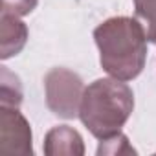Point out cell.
<instances>
[{"instance_id":"obj_10","label":"cell","mask_w":156,"mask_h":156,"mask_svg":"<svg viewBox=\"0 0 156 156\" xmlns=\"http://www.w3.org/2000/svg\"><path fill=\"white\" fill-rule=\"evenodd\" d=\"M39 4V0H2V13L26 17L30 15Z\"/></svg>"},{"instance_id":"obj_1","label":"cell","mask_w":156,"mask_h":156,"mask_svg":"<svg viewBox=\"0 0 156 156\" xmlns=\"http://www.w3.org/2000/svg\"><path fill=\"white\" fill-rule=\"evenodd\" d=\"M101 68L116 79L132 81L147 59L145 26L132 17H110L94 30Z\"/></svg>"},{"instance_id":"obj_3","label":"cell","mask_w":156,"mask_h":156,"mask_svg":"<svg viewBox=\"0 0 156 156\" xmlns=\"http://www.w3.org/2000/svg\"><path fill=\"white\" fill-rule=\"evenodd\" d=\"M85 88L81 75L68 68H51L44 75L46 105L55 116L64 119L79 116Z\"/></svg>"},{"instance_id":"obj_4","label":"cell","mask_w":156,"mask_h":156,"mask_svg":"<svg viewBox=\"0 0 156 156\" xmlns=\"http://www.w3.org/2000/svg\"><path fill=\"white\" fill-rule=\"evenodd\" d=\"M31 127L19 107H0V156H31Z\"/></svg>"},{"instance_id":"obj_5","label":"cell","mask_w":156,"mask_h":156,"mask_svg":"<svg viewBox=\"0 0 156 156\" xmlns=\"http://www.w3.org/2000/svg\"><path fill=\"white\" fill-rule=\"evenodd\" d=\"M44 154L46 156H83L85 154L83 136L68 125H57L46 132Z\"/></svg>"},{"instance_id":"obj_6","label":"cell","mask_w":156,"mask_h":156,"mask_svg":"<svg viewBox=\"0 0 156 156\" xmlns=\"http://www.w3.org/2000/svg\"><path fill=\"white\" fill-rule=\"evenodd\" d=\"M28 42V26L20 17L2 13L0 17V59L8 61L22 51Z\"/></svg>"},{"instance_id":"obj_2","label":"cell","mask_w":156,"mask_h":156,"mask_svg":"<svg viewBox=\"0 0 156 156\" xmlns=\"http://www.w3.org/2000/svg\"><path fill=\"white\" fill-rule=\"evenodd\" d=\"M134 110L132 88L116 77L96 79L85 88L79 119L98 140L110 138L125 127Z\"/></svg>"},{"instance_id":"obj_9","label":"cell","mask_w":156,"mask_h":156,"mask_svg":"<svg viewBox=\"0 0 156 156\" xmlns=\"http://www.w3.org/2000/svg\"><path fill=\"white\" fill-rule=\"evenodd\" d=\"M98 154H136L134 147L129 143V138L121 132L110 136V138H105V140H99V147H98Z\"/></svg>"},{"instance_id":"obj_11","label":"cell","mask_w":156,"mask_h":156,"mask_svg":"<svg viewBox=\"0 0 156 156\" xmlns=\"http://www.w3.org/2000/svg\"><path fill=\"white\" fill-rule=\"evenodd\" d=\"M154 44H156V42H154Z\"/></svg>"},{"instance_id":"obj_8","label":"cell","mask_w":156,"mask_h":156,"mask_svg":"<svg viewBox=\"0 0 156 156\" xmlns=\"http://www.w3.org/2000/svg\"><path fill=\"white\" fill-rule=\"evenodd\" d=\"M134 11L136 17L145 22L147 39L156 42V0H134Z\"/></svg>"},{"instance_id":"obj_7","label":"cell","mask_w":156,"mask_h":156,"mask_svg":"<svg viewBox=\"0 0 156 156\" xmlns=\"http://www.w3.org/2000/svg\"><path fill=\"white\" fill-rule=\"evenodd\" d=\"M22 85L20 79L6 66L0 70V107H20Z\"/></svg>"}]
</instances>
